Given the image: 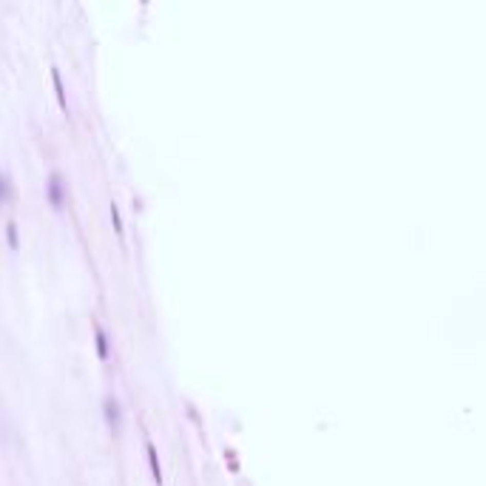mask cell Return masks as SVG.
<instances>
[{
  "mask_svg": "<svg viewBox=\"0 0 486 486\" xmlns=\"http://www.w3.org/2000/svg\"><path fill=\"white\" fill-rule=\"evenodd\" d=\"M145 452H148V461H151V472H154V480L162 483V466H160V455H157V446L151 441L145 443Z\"/></svg>",
  "mask_w": 486,
  "mask_h": 486,
  "instance_id": "3",
  "label": "cell"
},
{
  "mask_svg": "<svg viewBox=\"0 0 486 486\" xmlns=\"http://www.w3.org/2000/svg\"><path fill=\"white\" fill-rule=\"evenodd\" d=\"M49 199H51V205H57V208L63 205V177H60V171L49 173Z\"/></svg>",
  "mask_w": 486,
  "mask_h": 486,
  "instance_id": "2",
  "label": "cell"
},
{
  "mask_svg": "<svg viewBox=\"0 0 486 486\" xmlns=\"http://www.w3.org/2000/svg\"><path fill=\"white\" fill-rule=\"evenodd\" d=\"M51 80H54V88H57V100H60V105H63V108H68L66 91H63V80H60V68H51Z\"/></svg>",
  "mask_w": 486,
  "mask_h": 486,
  "instance_id": "5",
  "label": "cell"
},
{
  "mask_svg": "<svg viewBox=\"0 0 486 486\" xmlns=\"http://www.w3.org/2000/svg\"><path fill=\"white\" fill-rule=\"evenodd\" d=\"M103 410H105V418H108V426L114 432H120V426H123V410H120V401L114 398V395H105Z\"/></svg>",
  "mask_w": 486,
  "mask_h": 486,
  "instance_id": "1",
  "label": "cell"
},
{
  "mask_svg": "<svg viewBox=\"0 0 486 486\" xmlns=\"http://www.w3.org/2000/svg\"><path fill=\"white\" fill-rule=\"evenodd\" d=\"M111 222H114V230H117V234H123V219H120L117 202H111Z\"/></svg>",
  "mask_w": 486,
  "mask_h": 486,
  "instance_id": "6",
  "label": "cell"
},
{
  "mask_svg": "<svg viewBox=\"0 0 486 486\" xmlns=\"http://www.w3.org/2000/svg\"><path fill=\"white\" fill-rule=\"evenodd\" d=\"M94 339H97V353L100 358H108V336H105V330L100 324H94Z\"/></svg>",
  "mask_w": 486,
  "mask_h": 486,
  "instance_id": "4",
  "label": "cell"
},
{
  "mask_svg": "<svg viewBox=\"0 0 486 486\" xmlns=\"http://www.w3.org/2000/svg\"><path fill=\"white\" fill-rule=\"evenodd\" d=\"M6 234H9V242L17 245V225H14V222H9V225H6Z\"/></svg>",
  "mask_w": 486,
  "mask_h": 486,
  "instance_id": "8",
  "label": "cell"
},
{
  "mask_svg": "<svg viewBox=\"0 0 486 486\" xmlns=\"http://www.w3.org/2000/svg\"><path fill=\"white\" fill-rule=\"evenodd\" d=\"M9 188H12V185H9V177L6 173H0V205L9 199Z\"/></svg>",
  "mask_w": 486,
  "mask_h": 486,
  "instance_id": "7",
  "label": "cell"
}]
</instances>
